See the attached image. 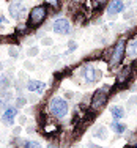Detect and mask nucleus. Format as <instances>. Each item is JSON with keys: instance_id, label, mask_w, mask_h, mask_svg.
<instances>
[{"instance_id": "obj_16", "label": "nucleus", "mask_w": 137, "mask_h": 148, "mask_svg": "<svg viewBox=\"0 0 137 148\" xmlns=\"http://www.w3.org/2000/svg\"><path fill=\"white\" fill-rule=\"evenodd\" d=\"M25 148H41L40 143H36V142H25V145H24Z\"/></svg>"}, {"instance_id": "obj_6", "label": "nucleus", "mask_w": 137, "mask_h": 148, "mask_svg": "<svg viewBox=\"0 0 137 148\" xmlns=\"http://www.w3.org/2000/svg\"><path fill=\"white\" fill-rule=\"evenodd\" d=\"M84 73H85L87 82H95V80H98L101 77V73L96 71V69H95L91 65H87L85 68H84Z\"/></svg>"}, {"instance_id": "obj_19", "label": "nucleus", "mask_w": 137, "mask_h": 148, "mask_svg": "<svg viewBox=\"0 0 137 148\" xmlns=\"http://www.w3.org/2000/svg\"><path fill=\"white\" fill-rule=\"evenodd\" d=\"M24 104H25V99H22V98H19V101H17V106L21 107V106H24Z\"/></svg>"}, {"instance_id": "obj_5", "label": "nucleus", "mask_w": 137, "mask_h": 148, "mask_svg": "<svg viewBox=\"0 0 137 148\" xmlns=\"http://www.w3.org/2000/svg\"><path fill=\"white\" fill-rule=\"evenodd\" d=\"M69 22L66 19H57L54 22V32L55 33H58V35H65V33H68L69 32Z\"/></svg>"}, {"instance_id": "obj_18", "label": "nucleus", "mask_w": 137, "mask_h": 148, "mask_svg": "<svg viewBox=\"0 0 137 148\" xmlns=\"http://www.w3.org/2000/svg\"><path fill=\"white\" fill-rule=\"evenodd\" d=\"M44 2H47L52 6H58V0H44Z\"/></svg>"}, {"instance_id": "obj_4", "label": "nucleus", "mask_w": 137, "mask_h": 148, "mask_svg": "<svg viewBox=\"0 0 137 148\" xmlns=\"http://www.w3.org/2000/svg\"><path fill=\"white\" fill-rule=\"evenodd\" d=\"M106 101H107L106 91L104 90L96 91V93L93 95V98H91V110H99V109L106 104Z\"/></svg>"}, {"instance_id": "obj_8", "label": "nucleus", "mask_w": 137, "mask_h": 148, "mask_svg": "<svg viewBox=\"0 0 137 148\" xmlns=\"http://www.w3.org/2000/svg\"><path fill=\"white\" fill-rule=\"evenodd\" d=\"M19 11H24L22 5H21V0H14L10 6V13H11V17H19Z\"/></svg>"}, {"instance_id": "obj_22", "label": "nucleus", "mask_w": 137, "mask_h": 148, "mask_svg": "<svg viewBox=\"0 0 137 148\" xmlns=\"http://www.w3.org/2000/svg\"><path fill=\"white\" fill-rule=\"evenodd\" d=\"M29 54L30 55H35V54H36V51H35V49H32V51H29Z\"/></svg>"}, {"instance_id": "obj_17", "label": "nucleus", "mask_w": 137, "mask_h": 148, "mask_svg": "<svg viewBox=\"0 0 137 148\" xmlns=\"http://www.w3.org/2000/svg\"><path fill=\"white\" fill-rule=\"evenodd\" d=\"M8 52H10V55H11V57H17V49L16 47H11Z\"/></svg>"}, {"instance_id": "obj_10", "label": "nucleus", "mask_w": 137, "mask_h": 148, "mask_svg": "<svg viewBox=\"0 0 137 148\" xmlns=\"http://www.w3.org/2000/svg\"><path fill=\"white\" fill-rule=\"evenodd\" d=\"M16 114H17L16 109H6V112L3 114V121H5V123H13Z\"/></svg>"}, {"instance_id": "obj_15", "label": "nucleus", "mask_w": 137, "mask_h": 148, "mask_svg": "<svg viewBox=\"0 0 137 148\" xmlns=\"http://www.w3.org/2000/svg\"><path fill=\"white\" fill-rule=\"evenodd\" d=\"M95 136H101V139H106V137H107V134H106V129H104V128H99V129H96V131H95Z\"/></svg>"}, {"instance_id": "obj_21", "label": "nucleus", "mask_w": 137, "mask_h": 148, "mask_svg": "<svg viewBox=\"0 0 137 148\" xmlns=\"http://www.w3.org/2000/svg\"><path fill=\"white\" fill-rule=\"evenodd\" d=\"M5 24H6L5 17H0V25H5Z\"/></svg>"}, {"instance_id": "obj_9", "label": "nucleus", "mask_w": 137, "mask_h": 148, "mask_svg": "<svg viewBox=\"0 0 137 148\" xmlns=\"http://www.w3.org/2000/svg\"><path fill=\"white\" fill-rule=\"evenodd\" d=\"M129 74H131V68H129V66H126V68H125V69H121L120 74H118V77H117V84H123L125 80H128Z\"/></svg>"}, {"instance_id": "obj_13", "label": "nucleus", "mask_w": 137, "mask_h": 148, "mask_svg": "<svg viewBox=\"0 0 137 148\" xmlns=\"http://www.w3.org/2000/svg\"><path fill=\"white\" fill-rule=\"evenodd\" d=\"M112 129H114L115 132L120 134V132H123V131L126 129V126H125V125H121V123H117V121H115V123H112Z\"/></svg>"}, {"instance_id": "obj_20", "label": "nucleus", "mask_w": 137, "mask_h": 148, "mask_svg": "<svg viewBox=\"0 0 137 148\" xmlns=\"http://www.w3.org/2000/svg\"><path fill=\"white\" fill-rule=\"evenodd\" d=\"M95 3L96 5H103V3H106V0H95Z\"/></svg>"}, {"instance_id": "obj_12", "label": "nucleus", "mask_w": 137, "mask_h": 148, "mask_svg": "<svg viewBox=\"0 0 137 148\" xmlns=\"http://www.w3.org/2000/svg\"><path fill=\"white\" fill-rule=\"evenodd\" d=\"M110 112H112V117H114V118H121V117H125V110H123L121 107H118V106L112 107Z\"/></svg>"}, {"instance_id": "obj_14", "label": "nucleus", "mask_w": 137, "mask_h": 148, "mask_svg": "<svg viewBox=\"0 0 137 148\" xmlns=\"http://www.w3.org/2000/svg\"><path fill=\"white\" fill-rule=\"evenodd\" d=\"M128 54L131 55V57H136V55H137V40H134V41H132V44L129 46Z\"/></svg>"}, {"instance_id": "obj_1", "label": "nucleus", "mask_w": 137, "mask_h": 148, "mask_svg": "<svg viewBox=\"0 0 137 148\" xmlns=\"http://www.w3.org/2000/svg\"><path fill=\"white\" fill-rule=\"evenodd\" d=\"M51 112L58 118L65 117L68 114V104H66V101L62 99V98H54L51 101Z\"/></svg>"}, {"instance_id": "obj_2", "label": "nucleus", "mask_w": 137, "mask_h": 148, "mask_svg": "<svg viewBox=\"0 0 137 148\" xmlns=\"http://www.w3.org/2000/svg\"><path fill=\"white\" fill-rule=\"evenodd\" d=\"M46 14H47L46 6H35V8L30 11V24H33V25L41 24L44 21Z\"/></svg>"}, {"instance_id": "obj_7", "label": "nucleus", "mask_w": 137, "mask_h": 148, "mask_svg": "<svg viewBox=\"0 0 137 148\" xmlns=\"http://www.w3.org/2000/svg\"><path fill=\"white\" fill-rule=\"evenodd\" d=\"M123 8H125V5H123L121 0H114V2L110 3V6H109V14H117V13L123 11Z\"/></svg>"}, {"instance_id": "obj_11", "label": "nucleus", "mask_w": 137, "mask_h": 148, "mask_svg": "<svg viewBox=\"0 0 137 148\" xmlns=\"http://www.w3.org/2000/svg\"><path fill=\"white\" fill-rule=\"evenodd\" d=\"M44 88V84L40 80H30L29 82V90L30 91H41Z\"/></svg>"}, {"instance_id": "obj_3", "label": "nucleus", "mask_w": 137, "mask_h": 148, "mask_svg": "<svg viewBox=\"0 0 137 148\" xmlns=\"http://www.w3.org/2000/svg\"><path fill=\"white\" fill-rule=\"evenodd\" d=\"M123 55H125V40H118L117 46L114 49V54H112V58H110V65L115 66L121 62Z\"/></svg>"}]
</instances>
